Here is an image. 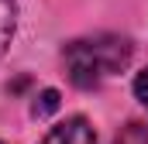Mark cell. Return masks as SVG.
Returning a JSON list of instances; mask_svg holds the SVG:
<instances>
[{"instance_id": "1", "label": "cell", "mask_w": 148, "mask_h": 144, "mask_svg": "<svg viewBox=\"0 0 148 144\" xmlns=\"http://www.w3.org/2000/svg\"><path fill=\"white\" fill-rule=\"evenodd\" d=\"M131 41L121 35H97V38H79L69 41L62 52V62L69 72V82L79 89H93L103 79L117 75L131 62Z\"/></svg>"}, {"instance_id": "3", "label": "cell", "mask_w": 148, "mask_h": 144, "mask_svg": "<svg viewBox=\"0 0 148 144\" xmlns=\"http://www.w3.org/2000/svg\"><path fill=\"white\" fill-rule=\"evenodd\" d=\"M14 28H17V7H14V0H0V55L7 52Z\"/></svg>"}, {"instance_id": "5", "label": "cell", "mask_w": 148, "mask_h": 144, "mask_svg": "<svg viewBox=\"0 0 148 144\" xmlns=\"http://www.w3.org/2000/svg\"><path fill=\"white\" fill-rule=\"evenodd\" d=\"M59 110V93L55 89H45L41 96H35V103H31V113L35 117H48V113H55Z\"/></svg>"}, {"instance_id": "4", "label": "cell", "mask_w": 148, "mask_h": 144, "mask_svg": "<svg viewBox=\"0 0 148 144\" xmlns=\"http://www.w3.org/2000/svg\"><path fill=\"white\" fill-rule=\"evenodd\" d=\"M114 144H148V124H127L121 134H117V141Z\"/></svg>"}, {"instance_id": "6", "label": "cell", "mask_w": 148, "mask_h": 144, "mask_svg": "<svg viewBox=\"0 0 148 144\" xmlns=\"http://www.w3.org/2000/svg\"><path fill=\"white\" fill-rule=\"evenodd\" d=\"M134 93H138V100L148 107V69L138 72V79H134Z\"/></svg>"}, {"instance_id": "2", "label": "cell", "mask_w": 148, "mask_h": 144, "mask_svg": "<svg viewBox=\"0 0 148 144\" xmlns=\"http://www.w3.org/2000/svg\"><path fill=\"white\" fill-rule=\"evenodd\" d=\"M41 144H97V134H93V127L83 117H69L66 124L52 127Z\"/></svg>"}]
</instances>
